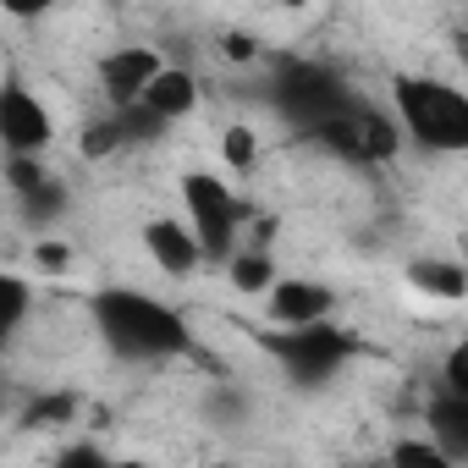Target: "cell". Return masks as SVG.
<instances>
[{"label":"cell","mask_w":468,"mask_h":468,"mask_svg":"<svg viewBox=\"0 0 468 468\" xmlns=\"http://www.w3.org/2000/svg\"><path fill=\"white\" fill-rule=\"evenodd\" d=\"M276 353V364L298 380V386H325L347 358H353V336H342L336 325H309V331H287L265 342Z\"/></svg>","instance_id":"277c9868"},{"label":"cell","mask_w":468,"mask_h":468,"mask_svg":"<svg viewBox=\"0 0 468 468\" xmlns=\"http://www.w3.org/2000/svg\"><path fill=\"white\" fill-rule=\"evenodd\" d=\"M89 309H94L100 336H105L122 358H165V353H187V347H193L182 314L165 309L160 298H144V292L111 287V292H94Z\"/></svg>","instance_id":"6da1fadb"},{"label":"cell","mask_w":468,"mask_h":468,"mask_svg":"<svg viewBox=\"0 0 468 468\" xmlns=\"http://www.w3.org/2000/svg\"><path fill=\"white\" fill-rule=\"evenodd\" d=\"M0 144H6V154H39L50 144V116L23 83H6V94H0Z\"/></svg>","instance_id":"ba28073f"},{"label":"cell","mask_w":468,"mask_h":468,"mask_svg":"<svg viewBox=\"0 0 468 468\" xmlns=\"http://www.w3.org/2000/svg\"><path fill=\"white\" fill-rule=\"evenodd\" d=\"M116 122H122V138L127 144H149V138H160V116L149 111V105H133V111H116Z\"/></svg>","instance_id":"d6986e66"},{"label":"cell","mask_w":468,"mask_h":468,"mask_svg":"<svg viewBox=\"0 0 468 468\" xmlns=\"http://www.w3.org/2000/svg\"><path fill=\"white\" fill-rule=\"evenodd\" d=\"M17 209H23V220H34V226H45V220H56V215L67 209V193H61V182L50 176L45 187H34V193H23V198H17Z\"/></svg>","instance_id":"9a60e30c"},{"label":"cell","mask_w":468,"mask_h":468,"mask_svg":"<svg viewBox=\"0 0 468 468\" xmlns=\"http://www.w3.org/2000/svg\"><path fill=\"white\" fill-rule=\"evenodd\" d=\"M182 198H187V215H193V238L204 243V260H220L231 254V238H238V198H231V187L209 171H193L182 182Z\"/></svg>","instance_id":"5b68a950"},{"label":"cell","mask_w":468,"mask_h":468,"mask_svg":"<svg viewBox=\"0 0 468 468\" xmlns=\"http://www.w3.org/2000/svg\"><path fill=\"white\" fill-rule=\"evenodd\" d=\"M331 287H320V282H276V292H271V320H282L287 331H309V325H325V314H331Z\"/></svg>","instance_id":"30bf717a"},{"label":"cell","mask_w":468,"mask_h":468,"mask_svg":"<svg viewBox=\"0 0 468 468\" xmlns=\"http://www.w3.org/2000/svg\"><path fill=\"white\" fill-rule=\"evenodd\" d=\"M116 144H127V138H122V122H116V116H111V122H94V127L83 133V154H89V160L111 154Z\"/></svg>","instance_id":"44dd1931"},{"label":"cell","mask_w":468,"mask_h":468,"mask_svg":"<svg viewBox=\"0 0 468 468\" xmlns=\"http://www.w3.org/2000/svg\"><path fill=\"white\" fill-rule=\"evenodd\" d=\"M220 154H226V165H254V154H260V144H254V133L249 127H231L226 138H220Z\"/></svg>","instance_id":"ffe728a7"},{"label":"cell","mask_w":468,"mask_h":468,"mask_svg":"<svg viewBox=\"0 0 468 468\" xmlns=\"http://www.w3.org/2000/svg\"><path fill=\"white\" fill-rule=\"evenodd\" d=\"M144 105H149L160 122H176V116H187V111L198 105V83H193V72H182V67H165V72L149 83Z\"/></svg>","instance_id":"7c38bea8"},{"label":"cell","mask_w":468,"mask_h":468,"mask_svg":"<svg viewBox=\"0 0 468 468\" xmlns=\"http://www.w3.org/2000/svg\"><path fill=\"white\" fill-rule=\"evenodd\" d=\"M397 122L391 116H380L375 105H353L342 122H331L314 144H325L331 154H342V160H353V165H380V160H391L397 154Z\"/></svg>","instance_id":"8992f818"},{"label":"cell","mask_w":468,"mask_h":468,"mask_svg":"<svg viewBox=\"0 0 468 468\" xmlns=\"http://www.w3.org/2000/svg\"><path fill=\"white\" fill-rule=\"evenodd\" d=\"M39 265L45 271H67V249L61 243H39Z\"/></svg>","instance_id":"d4e9b609"},{"label":"cell","mask_w":468,"mask_h":468,"mask_svg":"<svg viewBox=\"0 0 468 468\" xmlns=\"http://www.w3.org/2000/svg\"><path fill=\"white\" fill-rule=\"evenodd\" d=\"M397 111L413 144L457 154L468 149V94L446 89L435 78H397Z\"/></svg>","instance_id":"3957f363"},{"label":"cell","mask_w":468,"mask_h":468,"mask_svg":"<svg viewBox=\"0 0 468 468\" xmlns=\"http://www.w3.org/2000/svg\"><path fill=\"white\" fill-rule=\"evenodd\" d=\"M23 314H28V282L23 276H0V331H17L23 325Z\"/></svg>","instance_id":"2e32d148"},{"label":"cell","mask_w":468,"mask_h":468,"mask_svg":"<svg viewBox=\"0 0 468 468\" xmlns=\"http://www.w3.org/2000/svg\"><path fill=\"white\" fill-rule=\"evenodd\" d=\"M226 56L231 61H254V39L249 34H226Z\"/></svg>","instance_id":"cb8c5ba5"},{"label":"cell","mask_w":468,"mask_h":468,"mask_svg":"<svg viewBox=\"0 0 468 468\" xmlns=\"http://www.w3.org/2000/svg\"><path fill=\"white\" fill-rule=\"evenodd\" d=\"M160 72H165V67H160V56H154L149 45H127V50H116V56L100 61V83H105V94H111L116 111L144 105V94H149V83H154Z\"/></svg>","instance_id":"52a82bcc"},{"label":"cell","mask_w":468,"mask_h":468,"mask_svg":"<svg viewBox=\"0 0 468 468\" xmlns=\"http://www.w3.org/2000/svg\"><path fill=\"white\" fill-rule=\"evenodd\" d=\"M446 391H457V397H468V336L446 353Z\"/></svg>","instance_id":"603a6c76"},{"label":"cell","mask_w":468,"mask_h":468,"mask_svg":"<svg viewBox=\"0 0 468 468\" xmlns=\"http://www.w3.org/2000/svg\"><path fill=\"white\" fill-rule=\"evenodd\" d=\"M271 105L309 138H320L331 122H342L358 100L347 94V83L320 67V61H282L276 78H271Z\"/></svg>","instance_id":"7a4b0ae2"},{"label":"cell","mask_w":468,"mask_h":468,"mask_svg":"<svg viewBox=\"0 0 468 468\" xmlns=\"http://www.w3.org/2000/svg\"><path fill=\"white\" fill-rule=\"evenodd\" d=\"M231 287L249 292V298L276 292V265H271V254H238V260H231Z\"/></svg>","instance_id":"5bb4252c"},{"label":"cell","mask_w":468,"mask_h":468,"mask_svg":"<svg viewBox=\"0 0 468 468\" xmlns=\"http://www.w3.org/2000/svg\"><path fill=\"white\" fill-rule=\"evenodd\" d=\"M144 249H149L154 265L171 271V276H193V271L204 265V243L193 238V226H182V220H149V226H144Z\"/></svg>","instance_id":"9c48e42d"},{"label":"cell","mask_w":468,"mask_h":468,"mask_svg":"<svg viewBox=\"0 0 468 468\" xmlns=\"http://www.w3.org/2000/svg\"><path fill=\"white\" fill-rule=\"evenodd\" d=\"M408 282L430 298H463L468 292V271L463 265H441V260H413L408 265Z\"/></svg>","instance_id":"4fadbf2b"},{"label":"cell","mask_w":468,"mask_h":468,"mask_svg":"<svg viewBox=\"0 0 468 468\" xmlns=\"http://www.w3.org/2000/svg\"><path fill=\"white\" fill-rule=\"evenodd\" d=\"M56 468H116V463H105V452H100V446L78 441V446H67V452L56 457Z\"/></svg>","instance_id":"7402d4cb"},{"label":"cell","mask_w":468,"mask_h":468,"mask_svg":"<svg viewBox=\"0 0 468 468\" xmlns=\"http://www.w3.org/2000/svg\"><path fill=\"white\" fill-rule=\"evenodd\" d=\"M424 419H430V441H435L452 463H463V457H468V397L446 391V397H435V402L424 408Z\"/></svg>","instance_id":"8fae6325"},{"label":"cell","mask_w":468,"mask_h":468,"mask_svg":"<svg viewBox=\"0 0 468 468\" xmlns=\"http://www.w3.org/2000/svg\"><path fill=\"white\" fill-rule=\"evenodd\" d=\"M391 468H452V457H446L435 441H397Z\"/></svg>","instance_id":"e0dca14e"},{"label":"cell","mask_w":468,"mask_h":468,"mask_svg":"<svg viewBox=\"0 0 468 468\" xmlns=\"http://www.w3.org/2000/svg\"><path fill=\"white\" fill-rule=\"evenodd\" d=\"M116 468H149V463H116Z\"/></svg>","instance_id":"484cf974"},{"label":"cell","mask_w":468,"mask_h":468,"mask_svg":"<svg viewBox=\"0 0 468 468\" xmlns=\"http://www.w3.org/2000/svg\"><path fill=\"white\" fill-rule=\"evenodd\" d=\"M50 176H45V165L34 160V154H6V187L23 198V193H34V187H45Z\"/></svg>","instance_id":"ac0fdd59"}]
</instances>
